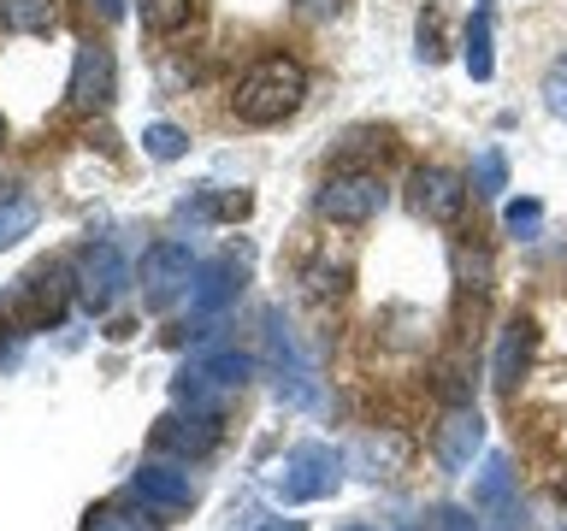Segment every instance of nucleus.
I'll return each instance as SVG.
<instances>
[{
    "instance_id": "nucleus-9",
    "label": "nucleus",
    "mask_w": 567,
    "mask_h": 531,
    "mask_svg": "<svg viewBox=\"0 0 567 531\" xmlns=\"http://www.w3.org/2000/svg\"><path fill=\"white\" fill-rule=\"evenodd\" d=\"M408 207H414L420 219H432V225H455L461 207H467V189H461L455 171L420 166L414 177H408Z\"/></svg>"
},
{
    "instance_id": "nucleus-7",
    "label": "nucleus",
    "mask_w": 567,
    "mask_h": 531,
    "mask_svg": "<svg viewBox=\"0 0 567 531\" xmlns=\"http://www.w3.org/2000/svg\"><path fill=\"white\" fill-rule=\"evenodd\" d=\"M65 295H71L65 272H30L24 283H18V295H12V325L18 331L60 325V319H65Z\"/></svg>"
},
{
    "instance_id": "nucleus-3",
    "label": "nucleus",
    "mask_w": 567,
    "mask_h": 531,
    "mask_svg": "<svg viewBox=\"0 0 567 531\" xmlns=\"http://www.w3.org/2000/svg\"><path fill=\"white\" fill-rule=\"evenodd\" d=\"M343 485V455L331 442H301V449L284 455V472H278V496L284 502H319Z\"/></svg>"
},
{
    "instance_id": "nucleus-1",
    "label": "nucleus",
    "mask_w": 567,
    "mask_h": 531,
    "mask_svg": "<svg viewBox=\"0 0 567 531\" xmlns=\"http://www.w3.org/2000/svg\"><path fill=\"white\" fill-rule=\"evenodd\" d=\"M301 101H308V71L296 60H284V53H266L260 65H248V77L230 95L243 124H284L301 113Z\"/></svg>"
},
{
    "instance_id": "nucleus-32",
    "label": "nucleus",
    "mask_w": 567,
    "mask_h": 531,
    "mask_svg": "<svg viewBox=\"0 0 567 531\" xmlns=\"http://www.w3.org/2000/svg\"><path fill=\"white\" fill-rule=\"evenodd\" d=\"M349 531H361V525H349Z\"/></svg>"
},
{
    "instance_id": "nucleus-8",
    "label": "nucleus",
    "mask_w": 567,
    "mask_h": 531,
    "mask_svg": "<svg viewBox=\"0 0 567 531\" xmlns=\"http://www.w3.org/2000/svg\"><path fill=\"white\" fill-rule=\"evenodd\" d=\"M124 283H131V260H124L113 242L83 248V260H78V295L89 301V308L106 313V308L124 295Z\"/></svg>"
},
{
    "instance_id": "nucleus-5",
    "label": "nucleus",
    "mask_w": 567,
    "mask_h": 531,
    "mask_svg": "<svg viewBox=\"0 0 567 531\" xmlns=\"http://www.w3.org/2000/svg\"><path fill=\"white\" fill-rule=\"evenodd\" d=\"M71 113H101L106 101L118 95V65H113V48L106 42H83L78 48V65H71Z\"/></svg>"
},
{
    "instance_id": "nucleus-4",
    "label": "nucleus",
    "mask_w": 567,
    "mask_h": 531,
    "mask_svg": "<svg viewBox=\"0 0 567 531\" xmlns=\"http://www.w3.org/2000/svg\"><path fill=\"white\" fill-rule=\"evenodd\" d=\"M248 372H255V361L248 354H237V348H213V354H202L195 366H184L177 372V402H189V407H207L213 402V389H237Z\"/></svg>"
},
{
    "instance_id": "nucleus-24",
    "label": "nucleus",
    "mask_w": 567,
    "mask_h": 531,
    "mask_svg": "<svg viewBox=\"0 0 567 531\" xmlns=\"http://www.w3.org/2000/svg\"><path fill=\"white\" fill-rule=\"evenodd\" d=\"M544 106L556 118H567V53H561V60H549V71H544Z\"/></svg>"
},
{
    "instance_id": "nucleus-31",
    "label": "nucleus",
    "mask_w": 567,
    "mask_h": 531,
    "mask_svg": "<svg viewBox=\"0 0 567 531\" xmlns=\"http://www.w3.org/2000/svg\"><path fill=\"white\" fill-rule=\"evenodd\" d=\"M0 142H7V118H0Z\"/></svg>"
},
{
    "instance_id": "nucleus-10",
    "label": "nucleus",
    "mask_w": 567,
    "mask_h": 531,
    "mask_svg": "<svg viewBox=\"0 0 567 531\" xmlns=\"http://www.w3.org/2000/svg\"><path fill=\"white\" fill-rule=\"evenodd\" d=\"M189 278H195L189 242H159V248H148V260H142V295H148V308H166Z\"/></svg>"
},
{
    "instance_id": "nucleus-12",
    "label": "nucleus",
    "mask_w": 567,
    "mask_h": 531,
    "mask_svg": "<svg viewBox=\"0 0 567 531\" xmlns=\"http://www.w3.org/2000/svg\"><path fill=\"white\" fill-rule=\"evenodd\" d=\"M532 348H538V325H532V319L520 313V319H508L503 325V343H496V361H491V384L508 389L520 384V372H526V361H532Z\"/></svg>"
},
{
    "instance_id": "nucleus-14",
    "label": "nucleus",
    "mask_w": 567,
    "mask_h": 531,
    "mask_svg": "<svg viewBox=\"0 0 567 531\" xmlns=\"http://www.w3.org/2000/svg\"><path fill=\"white\" fill-rule=\"evenodd\" d=\"M478 442H485V419H478L473 407H455V414L437 425V460H443L450 472H467V467H473Z\"/></svg>"
},
{
    "instance_id": "nucleus-33",
    "label": "nucleus",
    "mask_w": 567,
    "mask_h": 531,
    "mask_svg": "<svg viewBox=\"0 0 567 531\" xmlns=\"http://www.w3.org/2000/svg\"><path fill=\"white\" fill-rule=\"evenodd\" d=\"M561 496H567V485H561Z\"/></svg>"
},
{
    "instance_id": "nucleus-2",
    "label": "nucleus",
    "mask_w": 567,
    "mask_h": 531,
    "mask_svg": "<svg viewBox=\"0 0 567 531\" xmlns=\"http://www.w3.org/2000/svg\"><path fill=\"white\" fill-rule=\"evenodd\" d=\"M266 372H272V389H278L284 407H313L319 402V378H313L308 354L296 348V336L278 313H266Z\"/></svg>"
},
{
    "instance_id": "nucleus-28",
    "label": "nucleus",
    "mask_w": 567,
    "mask_h": 531,
    "mask_svg": "<svg viewBox=\"0 0 567 531\" xmlns=\"http://www.w3.org/2000/svg\"><path fill=\"white\" fill-rule=\"evenodd\" d=\"M95 12L106 18V24H118V18H124V0H95Z\"/></svg>"
},
{
    "instance_id": "nucleus-30",
    "label": "nucleus",
    "mask_w": 567,
    "mask_h": 531,
    "mask_svg": "<svg viewBox=\"0 0 567 531\" xmlns=\"http://www.w3.org/2000/svg\"><path fill=\"white\" fill-rule=\"evenodd\" d=\"M272 531H308V525H301V520H284V525H272Z\"/></svg>"
},
{
    "instance_id": "nucleus-18",
    "label": "nucleus",
    "mask_w": 567,
    "mask_h": 531,
    "mask_svg": "<svg viewBox=\"0 0 567 531\" xmlns=\"http://www.w3.org/2000/svg\"><path fill=\"white\" fill-rule=\"evenodd\" d=\"M473 508H491V513H508L514 508V490H508V460L496 455L485 472H478V485H473Z\"/></svg>"
},
{
    "instance_id": "nucleus-27",
    "label": "nucleus",
    "mask_w": 567,
    "mask_h": 531,
    "mask_svg": "<svg viewBox=\"0 0 567 531\" xmlns=\"http://www.w3.org/2000/svg\"><path fill=\"white\" fill-rule=\"evenodd\" d=\"M89 531H159L154 520H136V513H118V508H106L89 520Z\"/></svg>"
},
{
    "instance_id": "nucleus-17",
    "label": "nucleus",
    "mask_w": 567,
    "mask_h": 531,
    "mask_svg": "<svg viewBox=\"0 0 567 531\" xmlns=\"http://www.w3.org/2000/svg\"><path fill=\"white\" fill-rule=\"evenodd\" d=\"M248 207H255V201H248V195L243 189H202V195H195V201H184V219H243V212Z\"/></svg>"
},
{
    "instance_id": "nucleus-16",
    "label": "nucleus",
    "mask_w": 567,
    "mask_h": 531,
    "mask_svg": "<svg viewBox=\"0 0 567 531\" xmlns=\"http://www.w3.org/2000/svg\"><path fill=\"white\" fill-rule=\"evenodd\" d=\"M53 24H60V0H0V30L48 35Z\"/></svg>"
},
{
    "instance_id": "nucleus-23",
    "label": "nucleus",
    "mask_w": 567,
    "mask_h": 531,
    "mask_svg": "<svg viewBox=\"0 0 567 531\" xmlns=\"http://www.w3.org/2000/svg\"><path fill=\"white\" fill-rule=\"evenodd\" d=\"M503 184H508V159H503V148H485L473 159V189L478 195H503Z\"/></svg>"
},
{
    "instance_id": "nucleus-19",
    "label": "nucleus",
    "mask_w": 567,
    "mask_h": 531,
    "mask_svg": "<svg viewBox=\"0 0 567 531\" xmlns=\"http://www.w3.org/2000/svg\"><path fill=\"white\" fill-rule=\"evenodd\" d=\"M195 18V0H142V30L154 35H177Z\"/></svg>"
},
{
    "instance_id": "nucleus-26",
    "label": "nucleus",
    "mask_w": 567,
    "mask_h": 531,
    "mask_svg": "<svg viewBox=\"0 0 567 531\" xmlns=\"http://www.w3.org/2000/svg\"><path fill=\"white\" fill-rule=\"evenodd\" d=\"M503 225L514 230V237H532V230L544 225V207H538V201H514V207L503 212Z\"/></svg>"
},
{
    "instance_id": "nucleus-22",
    "label": "nucleus",
    "mask_w": 567,
    "mask_h": 531,
    "mask_svg": "<svg viewBox=\"0 0 567 531\" xmlns=\"http://www.w3.org/2000/svg\"><path fill=\"white\" fill-rule=\"evenodd\" d=\"M142 148H148L154 159H184L189 154V136L177 131V124H148V131H142Z\"/></svg>"
},
{
    "instance_id": "nucleus-13",
    "label": "nucleus",
    "mask_w": 567,
    "mask_h": 531,
    "mask_svg": "<svg viewBox=\"0 0 567 531\" xmlns=\"http://www.w3.org/2000/svg\"><path fill=\"white\" fill-rule=\"evenodd\" d=\"M237 260L230 254H219V260H207V266H195V283H189V308L202 313V319H213V313H225L230 301H237Z\"/></svg>"
},
{
    "instance_id": "nucleus-6",
    "label": "nucleus",
    "mask_w": 567,
    "mask_h": 531,
    "mask_svg": "<svg viewBox=\"0 0 567 531\" xmlns=\"http://www.w3.org/2000/svg\"><path fill=\"white\" fill-rule=\"evenodd\" d=\"M379 207H384V184L372 171H343L319 189V219L331 225H367Z\"/></svg>"
},
{
    "instance_id": "nucleus-11",
    "label": "nucleus",
    "mask_w": 567,
    "mask_h": 531,
    "mask_svg": "<svg viewBox=\"0 0 567 531\" xmlns=\"http://www.w3.org/2000/svg\"><path fill=\"white\" fill-rule=\"evenodd\" d=\"M213 442H219V414H213V407L166 414L154 425V449H166V455H207Z\"/></svg>"
},
{
    "instance_id": "nucleus-15",
    "label": "nucleus",
    "mask_w": 567,
    "mask_h": 531,
    "mask_svg": "<svg viewBox=\"0 0 567 531\" xmlns=\"http://www.w3.org/2000/svg\"><path fill=\"white\" fill-rule=\"evenodd\" d=\"M131 490L142 496V502L166 508V513H184V508L195 502L189 478H184V472H172V467H142V472L131 478Z\"/></svg>"
},
{
    "instance_id": "nucleus-25",
    "label": "nucleus",
    "mask_w": 567,
    "mask_h": 531,
    "mask_svg": "<svg viewBox=\"0 0 567 531\" xmlns=\"http://www.w3.org/2000/svg\"><path fill=\"white\" fill-rule=\"evenodd\" d=\"M420 60H425V65L443 60V18H437V12L420 18Z\"/></svg>"
},
{
    "instance_id": "nucleus-20",
    "label": "nucleus",
    "mask_w": 567,
    "mask_h": 531,
    "mask_svg": "<svg viewBox=\"0 0 567 531\" xmlns=\"http://www.w3.org/2000/svg\"><path fill=\"white\" fill-rule=\"evenodd\" d=\"M461 53H467L473 83H485V77H491V12H485V7L473 12V24H467V42H461Z\"/></svg>"
},
{
    "instance_id": "nucleus-29",
    "label": "nucleus",
    "mask_w": 567,
    "mask_h": 531,
    "mask_svg": "<svg viewBox=\"0 0 567 531\" xmlns=\"http://www.w3.org/2000/svg\"><path fill=\"white\" fill-rule=\"evenodd\" d=\"M301 12H313V18L319 12H337V0H301Z\"/></svg>"
},
{
    "instance_id": "nucleus-21",
    "label": "nucleus",
    "mask_w": 567,
    "mask_h": 531,
    "mask_svg": "<svg viewBox=\"0 0 567 531\" xmlns=\"http://www.w3.org/2000/svg\"><path fill=\"white\" fill-rule=\"evenodd\" d=\"M30 225H35V201L30 195H7V201H0V248L18 242Z\"/></svg>"
}]
</instances>
